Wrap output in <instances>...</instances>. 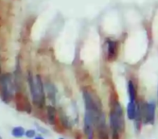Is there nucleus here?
<instances>
[{
    "instance_id": "nucleus-1",
    "label": "nucleus",
    "mask_w": 158,
    "mask_h": 139,
    "mask_svg": "<svg viewBox=\"0 0 158 139\" xmlns=\"http://www.w3.org/2000/svg\"><path fill=\"white\" fill-rule=\"evenodd\" d=\"M108 118L111 139H120L125 132V116L119 101L114 100L112 103Z\"/></svg>"
},
{
    "instance_id": "nucleus-9",
    "label": "nucleus",
    "mask_w": 158,
    "mask_h": 139,
    "mask_svg": "<svg viewBox=\"0 0 158 139\" xmlns=\"http://www.w3.org/2000/svg\"><path fill=\"white\" fill-rule=\"evenodd\" d=\"M45 87H46V92L48 96V98L50 100V101L52 102V104H56V93H57V90H56V87L54 86L53 83L48 81L46 82L45 84Z\"/></svg>"
},
{
    "instance_id": "nucleus-16",
    "label": "nucleus",
    "mask_w": 158,
    "mask_h": 139,
    "mask_svg": "<svg viewBox=\"0 0 158 139\" xmlns=\"http://www.w3.org/2000/svg\"><path fill=\"white\" fill-rule=\"evenodd\" d=\"M0 139H3V138H2V136H1V134H0Z\"/></svg>"
},
{
    "instance_id": "nucleus-15",
    "label": "nucleus",
    "mask_w": 158,
    "mask_h": 139,
    "mask_svg": "<svg viewBox=\"0 0 158 139\" xmlns=\"http://www.w3.org/2000/svg\"><path fill=\"white\" fill-rule=\"evenodd\" d=\"M157 108H158V94H157Z\"/></svg>"
},
{
    "instance_id": "nucleus-18",
    "label": "nucleus",
    "mask_w": 158,
    "mask_h": 139,
    "mask_svg": "<svg viewBox=\"0 0 158 139\" xmlns=\"http://www.w3.org/2000/svg\"><path fill=\"white\" fill-rule=\"evenodd\" d=\"M16 139H17V138H16Z\"/></svg>"
},
{
    "instance_id": "nucleus-5",
    "label": "nucleus",
    "mask_w": 158,
    "mask_h": 139,
    "mask_svg": "<svg viewBox=\"0 0 158 139\" xmlns=\"http://www.w3.org/2000/svg\"><path fill=\"white\" fill-rule=\"evenodd\" d=\"M137 100H129L127 107H126V116L127 118L131 121H134L136 117V112H137Z\"/></svg>"
},
{
    "instance_id": "nucleus-14",
    "label": "nucleus",
    "mask_w": 158,
    "mask_h": 139,
    "mask_svg": "<svg viewBox=\"0 0 158 139\" xmlns=\"http://www.w3.org/2000/svg\"><path fill=\"white\" fill-rule=\"evenodd\" d=\"M2 74H1V63H0V76H1Z\"/></svg>"
},
{
    "instance_id": "nucleus-11",
    "label": "nucleus",
    "mask_w": 158,
    "mask_h": 139,
    "mask_svg": "<svg viewBox=\"0 0 158 139\" xmlns=\"http://www.w3.org/2000/svg\"><path fill=\"white\" fill-rule=\"evenodd\" d=\"M25 136L27 138H30V139H33L34 137L37 136V131L34 129H28L26 131L25 133Z\"/></svg>"
},
{
    "instance_id": "nucleus-7",
    "label": "nucleus",
    "mask_w": 158,
    "mask_h": 139,
    "mask_svg": "<svg viewBox=\"0 0 158 139\" xmlns=\"http://www.w3.org/2000/svg\"><path fill=\"white\" fill-rule=\"evenodd\" d=\"M107 57L109 60H114L118 54V44L117 42L109 40L107 41Z\"/></svg>"
},
{
    "instance_id": "nucleus-17",
    "label": "nucleus",
    "mask_w": 158,
    "mask_h": 139,
    "mask_svg": "<svg viewBox=\"0 0 158 139\" xmlns=\"http://www.w3.org/2000/svg\"><path fill=\"white\" fill-rule=\"evenodd\" d=\"M59 139H64V138H63V137H61V138H59Z\"/></svg>"
},
{
    "instance_id": "nucleus-3",
    "label": "nucleus",
    "mask_w": 158,
    "mask_h": 139,
    "mask_svg": "<svg viewBox=\"0 0 158 139\" xmlns=\"http://www.w3.org/2000/svg\"><path fill=\"white\" fill-rule=\"evenodd\" d=\"M16 92V87L14 84L13 77L10 74H5L0 76V96L2 100L9 104Z\"/></svg>"
},
{
    "instance_id": "nucleus-8",
    "label": "nucleus",
    "mask_w": 158,
    "mask_h": 139,
    "mask_svg": "<svg viewBox=\"0 0 158 139\" xmlns=\"http://www.w3.org/2000/svg\"><path fill=\"white\" fill-rule=\"evenodd\" d=\"M127 90L129 95V100H137V88L135 83L132 80L128 81Z\"/></svg>"
},
{
    "instance_id": "nucleus-2",
    "label": "nucleus",
    "mask_w": 158,
    "mask_h": 139,
    "mask_svg": "<svg viewBox=\"0 0 158 139\" xmlns=\"http://www.w3.org/2000/svg\"><path fill=\"white\" fill-rule=\"evenodd\" d=\"M27 83H28V87H30L31 101L33 105L38 109L44 108L46 106L47 95H46L45 83L42 80V77L40 75L33 76L31 73H28Z\"/></svg>"
},
{
    "instance_id": "nucleus-10",
    "label": "nucleus",
    "mask_w": 158,
    "mask_h": 139,
    "mask_svg": "<svg viewBox=\"0 0 158 139\" xmlns=\"http://www.w3.org/2000/svg\"><path fill=\"white\" fill-rule=\"evenodd\" d=\"M25 133H26V130L22 126H16L11 130V135L17 139L25 136Z\"/></svg>"
},
{
    "instance_id": "nucleus-12",
    "label": "nucleus",
    "mask_w": 158,
    "mask_h": 139,
    "mask_svg": "<svg viewBox=\"0 0 158 139\" xmlns=\"http://www.w3.org/2000/svg\"><path fill=\"white\" fill-rule=\"evenodd\" d=\"M36 126H37V129H38V131H40L42 133H45V134H48V131L47 130V129H45V128H41L39 125H37L36 124Z\"/></svg>"
},
{
    "instance_id": "nucleus-6",
    "label": "nucleus",
    "mask_w": 158,
    "mask_h": 139,
    "mask_svg": "<svg viewBox=\"0 0 158 139\" xmlns=\"http://www.w3.org/2000/svg\"><path fill=\"white\" fill-rule=\"evenodd\" d=\"M46 111H47L48 122L51 125V126H54V125L57 124V115H58V111H57V109L54 107L53 104L47 105Z\"/></svg>"
},
{
    "instance_id": "nucleus-13",
    "label": "nucleus",
    "mask_w": 158,
    "mask_h": 139,
    "mask_svg": "<svg viewBox=\"0 0 158 139\" xmlns=\"http://www.w3.org/2000/svg\"><path fill=\"white\" fill-rule=\"evenodd\" d=\"M33 139H45V137H43V136H41V135H37V136L34 137Z\"/></svg>"
},
{
    "instance_id": "nucleus-4",
    "label": "nucleus",
    "mask_w": 158,
    "mask_h": 139,
    "mask_svg": "<svg viewBox=\"0 0 158 139\" xmlns=\"http://www.w3.org/2000/svg\"><path fill=\"white\" fill-rule=\"evenodd\" d=\"M156 102L153 100H150L145 102L144 105V120L143 123L152 125L155 121V114H156Z\"/></svg>"
}]
</instances>
